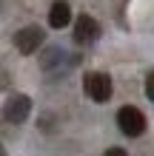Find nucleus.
I'll return each instance as SVG.
<instances>
[{
    "label": "nucleus",
    "instance_id": "1",
    "mask_svg": "<svg viewBox=\"0 0 154 156\" xmlns=\"http://www.w3.org/2000/svg\"><path fill=\"white\" fill-rule=\"evenodd\" d=\"M117 128L126 136H143L146 133V114L134 105H123L117 111Z\"/></svg>",
    "mask_w": 154,
    "mask_h": 156
},
{
    "label": "nucleus",
    "instance_id": "4",
    "mask_svg": "<svg viewBox=\"0 0 154 156\" xmlns=\"http://www.w3.org/2000/svg\"><path fill=\"white\" fill-rule=\"evenodd\" d=\"M43 40H46V31L40 26H23L20 31H14V48L20 54H26V57L37 51Z\"/></svg>",
    "mask_w": 154,
    "mask_h": 156
},
{
    "label": "nucleus",
    "instance_id": "7",
    "mask_svg": "<svg viewBox=\"0 0 154 156\" xmlns=\"http://www.w3.org/2000/svg\"><path fill=\"white\" fill-rule=\"evenodd\" d=\"M146 97H148L151 102H154V68H151L148 74H146Z\"/></svg>",
    "mask_w": 154,
    "mask_h": 156
},
{
    "label": "nucleus",
    "instance_id": "6",
    "mask_svg": "<svg viewBox=\"0 0 154 156\" xmlns=\"http://www.w3.org/2000/svg\"><path fill=\"white\" fill-rule=\"evenodd\" d=\"M69 20H71V6L66 0H54L49 9V26L51 29H63V26H69Z\"/></svg>",
    "mask_w": 154,
    "mask_h": 156
},
{
    "label": "nucleus",
    "instance_id": "5",
    "mask_svg": "<svg viewBox=\"0 0 154 156\" xmlns=\"http://www.w3.org/2000/svg\"><path fill=\"white\" fill-rule=\"evenodd\" d=\"M100 23L94 20L92 14H80L77 20H74V43L80 45H88V43H94L97 37H100Z\"/></svg>",
    "mask_w": 154,
    "mask_h": 156
},
{
    "label": "nucleus",
    "instance_id": "2",
    "mask_svg": "<svg viewBox=\"0 0 154 156\" xmlns=\"http://www.w3.org/2000/svg\"><path fill=\"white\" fill-rule=\"evenodd\" d=\"M83 91L88 94L92 102H108L111 97V77L103 71H88L83 77Z\"/></svg>",
    "mask_w": 154,
    "mask_h": 156
},
{
    "label": "nucleus",
    "instance_id": "8",
    "mask_svg": "<svg viewBox=\"0 0 154 156\" xmlns=\"http://www.w3.org/2000/svg\"><path fill=\"white\" fill-rule=\"evenodd\" d=\"M103 156H129V153H126L123 148H108V151H106Z\"/></svg>",
    "mask_w": 154,
    "mask_h": 156
},
{
    "label": "nucleus",
    "instance_id": "3",
    "mask_svg": "<svg viewBox=\"0 0 154 156\" xmlns=\"http://www.w3.org/2000/svg\"><path fill=\"white\" fill-rule=\"evenodd\" d=\"M29 114H32V99L26 97V94L9 97L6 105H3V119H6L9 125H23L26 119H29Z\"/></svg>",
    "mask_w": 154,
    "mask_h": 156
}]
</instances>
